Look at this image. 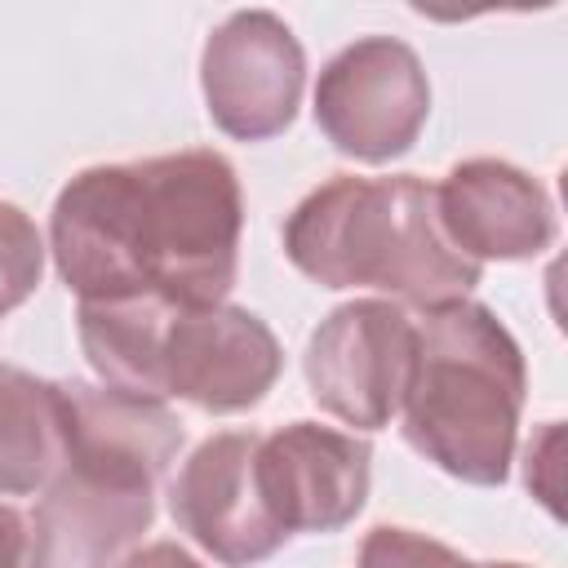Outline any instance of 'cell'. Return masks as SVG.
Wrapping results in <instances>:
<instances>
[{
	"label": "cell",
	"instance_id": "obj_1",
	"mask_svg": "<svg viewBox=\"0 0 568 568\" xmlns=\"http://www.w3.org/2000/svg\"><path fill=\"white\" fill-rule=\"evenodd\" d=\"M240 231L231 160L195 146L75 173L53 200L49 253L80 302L217 306L240 271Z\"/></svg>",
	"mask_w": 568,
	"mask_h": 568
},
{
	"label": "cell",
	"instance_id": "obj_2",
	"mask_svg": "<svg viewBox=\"0 0 568 568\" xmlns=\"http://www.w3.org/2000/svg\"><path fill=\"white\" fill-rule=\"evenodd\" d=\"M62 466L27 519V568H120L155 519V488L182 448L160 399L58 382Z\"/></svg>",
	"mask_w": 568,
	"mask_h": 568
},
{
	"label": "cell",
	"instance_id": "obj_3",
	"mask_svg": "<svg viewBox=\"0 0 568 568\" xmlns=\"http://www.w3.org/2000/svg\"><path fill=\"white\" fill-rule=\"evenodd\" d=\"M284 253L320 288H382L422 315L466 302L484 271L453 248L435 186L413 173L315 186L284 222Z\"/></svg>",
	"mask_w": 568,
	"mask_h": 568
},
{
	"label": "cell",
	"instance_id": "obj_4",
	"mask_svg": "<svg viewBox=\"0 0 568 568\" xmlns=\"http://www.w3.org/2000/svg\"><path fill=\"white\" fill-rule=\"evenodd\" d=\"M528 373L510 328L479 302L426 311L404 390V439L444 475L497 488L510 475Z\"/></svg>",
	"mask_w": 568,
	"mask_h": 568
},
{
	"label": "cell",
	"instance_id": "obj_5",
	"mask_svg": "<svg viewBox=\"0 0 568 568\" xmlns=\"http://www.w3.org/2000/svg\"><path fill=\"white\" fill-rule=\"evenodd\" d=\"M413 355L417 324L408 320V311L382 297H355L320 320L306 342L302 373L311 399L328 417L355 430H382L404 408Z\"/></svg>",
	"mask_w": 568,
	"mask_h": 568
},
{
	"label": "cell",
	"instance_id": "obj_6",
	"mask_svg": "<svg viewBox=\"0 0 568 568\" xmlns=\"http://www.w3.org/2000/svg\"><path fill=\"white\" fill-rule=\"evenodd\" d=\"M430 115V80L422 58L395 36L346 44L315 84V124L351 160L386 164L413 151Z\"/></svg>",
	"mask_w": 568,
	"mask_h": 568
},
{
	"label": "cell",
	"instance_id": "obj_7",
	"mask_svg": "<svg viewBox=\"0 0 568 568\" xmlns=\"http://www.w3.org/2000/svg\"><path fill=\"white\" fill-rule=\"evenodd\" d=\"M280 342L244 306H169L155 355V395L204 413H244L280 377Z\"/></svg>",
	"mask_w": 568,
	"mask_h": 568
},
{
	"label": "cell",
	"instance_id": "obj_8",
	"mask_svg": "<svg viewBox=\"0 0 568 568\" xmlns=\"http://www.w3.org/2000/svg\"><path fill=\"white\" fill-rule=\"evenodd\" d=\"M302 84L306 53L271 9H240L204 40L200 89L226 138L266 142L284 133L297 115Z\"/></svg>",
	"mask_w": 568,
	"mask_h": 568
},
{
	"label": "cell",
	"instance_id": "obj_9",
	"mask_svg": "<svg viewBox=\"0 0 568 568\" xmlns=\"http://www.w3.org/2000/svg\"><path fill=\"white\" fill-rule=\"evenodd\" d=\"M257 430L209 435L178 470L169 488V510L195 546H204L226 568H248L271 559L288 532L275 524L262 479H257Z\"/></svg>",
	"mask_w": 568,
	"mask_h": 568
},
{
	"label": "cell",
	"instance_id": "obj_10",
	"mask_svg": "<svg viewBox=\"0 0 568 568\" xmlns=\"http://www.w3.org/2000/svg\"><path fill=\"white\" fill-rule=\"evenodd\" d=\"M373 448L320 422H288L257 439V479L275 524L293 532H337L368 497Z\"/></svg>",
	"mask_w": 568,
	"mask_h": 568
},
{
	"label": "cell",
	"instance_id": "obj_11",
	"mask_svg": "<svg viewBox=\"0 0 568 568\" xmlns=\"http://www.w3.org/2000/svg\"><path fill=\"white\" fill-rule=\"evenodd\" d=\"M439 226L470 262H528L555 240L546 186L506 160H462L435 186Z\"/></svg>",
	"mask_w": 568,
	"mask_h": 568
},
{
	"label": "cell",
	"instance_id": "obj_12",
	"mask_svg": "<svg viewBox=\"0 0 568 568\" xmlns=\"http://www.w3.org/2000/svg\"><path fill=\"white\" fill-rule=\"evenodd\" d=\"M62 466V395L27 368L0 364V497L44 488Z\"/></svg>",
	"mask_w": 568,
	"mask_h": 568
},
{
	"label": "cell",
	"instance_id": "obj_13",
	"mask_svg": "<svg viewBox=\"0 0 568 568\" xmlns=\"http://www.w3.org/2000/svg\"><path fill=\"white\" fill-rule=\"evenodd\" d=\"M40 271H44V240L36 222L18 204L0 200V315L36 293Z\"/></svg>",
	"mask_w": 568,
	"mask_h": 568
},
{
	"label": "cell",
	"instance_id": "obj_14",
	"mask_svg": "<svg viewBox=\"0 0 568 568\" xmlns=\"http://www.w3.org/2000/svg\"><path fill=\"white\" fill-rule=\"evenodd\" d=\"M466 564L470 559H462L453 546L390 524L373 528L359 541V559H355V568H466Z\"/></svg>",
	"mask_w": 568,
	"mask_h": 568
},
{
	"label": "cell",
	"instance_id": "obj_15",
	"mask_svg": "<svg viewBox=\"0 0 568 568\" xmlns=\"http://www.w3.org/2000/svg\"><path fill=\"white\" fill-rule=\"evenodd\" d=\"M120 568H204L191 550H182L178 541H151L142 550H133Z\"/></svg>",
	"mask_w": 568,
	"mask_h": 568
},
{
	"label": "cell",
	"instance_id": "obj_16",
	"mask_svg": "<svg viewBox=\"0 0 568 568\" xmlns=\"http://www.w3.org/2000/svg\"><path fill=\"white\" fill-rule=\"evenodd\" d=\"M0 568H27V519L0 501Z\"/></svg>",
	"mask_w": 568,
	"mask_h": 568
},
{
	"label": "cell",
	"instance_id": "obj_17",
	"mask_svg": "<svg viewBox=\"0 0 568 568\" xmlns=\"http://www.w3.org/2000/svg\"><path fill=\"white\" fill-rule=\"evenodd\" d=\"M466 568H528V564H466Z\"/></svg>",
	"mask_w": 568,
	"mask_h": 568
}]
</instances>
